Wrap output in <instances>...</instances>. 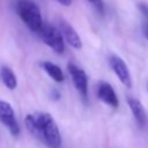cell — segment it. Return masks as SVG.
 <instances>
[{
	"label": "cell",
	"instance_id": "cell-7",
	"mask_svg": "<svg viewBox=\"0 0 148 148\" xmlns=\"http://www.w3.org/2000/svg\"><path fill=\"white\" fill-rule=\"evenodd\" d=\"M97 96L102 102H104L105 104H108V105H110V106H112L114 109L118 108V105H119L118 97H117L113 88L108 82H101L98 84Z\"/></svg>",
	"mask_w": 148,
	"mask_h": 148
},
{
	"label": "cell",
	"instance_id": "cell-10",
	"mask_svg": "<svg viewBox=\"0 0 148 148\" xmlns=\"http://www.w3.org/2000/svg\"><path fill=\"white\" fill-rule=\"evenodd\" d=\"M42 68L57 82H62L64 81V73L61 71V68L59 66H57L56 64L51 62V61H44L40 64Z\"/></svg>",
	"mask_w": 148,
	"mask_h": 148
},
{
	"label": "cell",
	"instance_id": "cell-12",
	"mask_svg": "<svg viewBox=\"0 0 148 148\" xmlns=\"http://www.w3.org/2000/svg\"><path fill=\"white\" fill-rule=\"evenodd\" d=\"M88 2L96 9L97 13L104 14V2H103V0H88Z\"/></svg>",
	"mask_w": 148,
	"mask_h": 148
},
{
	"label": "cell",
	"instance_id": "cell-8",
	"mask_svg": "<svg viewBox=\"0 0 148 148\" xmlns=\"http://www.w3.org/2000/svg\"><path fill=\"white\" fill-rule=\"evenodd\" d=\"M60 31L64 36V38L67 40V43L73 46L74 49H81L82 46V42L80 39V36L77 35V32L74 30V28L67 23L66 21H61L60 22Z\"/></svg>",
	"mask_w": 148,
	"mask_h": 148
},
{
	"label": "cell",
	"instance_id": "cell-13",
	"mask_svg": "<svg viewBox=\"0 0 148 148\" xmlns=\"http://www.w3.org/2000/svg\"><path fill=\"white\" fill-rule=\"evenodd\" d=\"M57 1L61 5H64V6H69L71 2H72V0H57Z\"/></svg>",
	"mask_w": 148,
	"mask_h": 148
},
{
	"label": "cell",
	"instance_id": "cell-16",
	"mask_svg": "<svg viewBox=\"0 0 148 148\" xmlns=\"http://www.w3.org/2000/svg\"><path fill=\"white\" fill-rule=\"evenodd\" d=\"M147 89H148V84H147Z\"/></svg>",
	"mask_w": 148,
	"mask_h": 148
},
{
	"label": "cell",
	"instance_id": "cell-5",
	"mask_svg": "<svg viewBox=\"0 0 148 148\" xmlns=\"http://www.w3.org/2000/svg\"><path fill=\"white\" fill-rule=\"evenodd\" d=\"M110 66L113 69V72L116 73V75L118 76V79L120 80V82L126 86L127 88H130L132 86V80H131V74L130 71L125 64V61L119 58L118 56H111L109 59Z\"/></svg>",
	"mask_w": 148,
	"mask_h": 148
},
{
	"label": "cell",
	"instance_id": "cell-11",
	"mask_svg": "<svg viewBox=\"0 0 148 148\" xmlns=\"http://www.w3.org/2000/svg\"><path fill=\"white\" fill-rule=\"evenodd\" d=\"M0 75H1V80H2L3 84H5L8 89L13 90V89L16 88V86H17L16 76H15L14 72H13L9 67L3 66V67L1 68V71H0Z\"/></svg>",
	"mask_w": 148,
	"mask_h": 148
},
{
	"label": "cell",
	"instance_id": "cell-14",
	"mask_svg": "<svg viewBox=\"0 0 148 148\" xmlns=\"http://www.w3.org/2000/svg\"><path fill=\"white\" fill-rule=\"evenodd\" d=\"M52 98L56 99V101L59 99V98H60V94H59V91H57V90L53 91V92H52Z\"/></svg>",
	"mask_w": 148,
	"mask_h": 148
},
{
	"label": "cell",
	"instance_id": "cell-17",
	"mask_svg": "<svg viewBox=\"0 0 148 148\" xmlns=\"http://www.w3.org/2000/svg\"><path fill=\"white\" fill-rule=\"evenodd\" d=\"M147 15H148V12H147Z\"/></svg>",
	"mask_w": 148,
	"mask_h": 148
},
{
	"label": "cell",
	"instance_id": "cell-9",
	"mask_svg": "<svg viewBox=\"0 0 148 148\" xmlns=\"http://www.w3.org/2000/svg\"><path fill=\"white\" fill-rule=\"evenodd\" d=\"M127 103H128V106L136 120V123L143 127L147 123V117H146V112H145V109L143 106L141 105V103L139 102V99L134 98V97H127Z\"/></svg>",
	"mask_w": 148,
	"mask_h": 148
},
{
	"label": "cell",
	"instance_id": "cell-2",
	"mask_svg": "<svg viewBox=\"0 0 148 148\" xmlns=\"http://www.w3.org/2000/svg\"><path fill=\"white\" fill-rule=\"evenodd\" d=\"M35 118L40 128V140H43L50 148H60L61 135L57 124L49 113H37Z\"/></svg>",
	"mask_w": 148,
	"mask_h": 148
},
{
	"label": "cell",
	"instance_id": "cell-3",
	"mask_svg": "<svg viewBox=\"0 0 148 148\" xmlns=\"http://www.w3.org/2000/svg\"><path fill=\"white\" fill-rule=\"evenodd\" d=\"M38 34L40 35V38L43 39V42L46 45H49L54 52L59 54L64 52L65 44H64V36L61 31H59L52 25L46 24V25H43V28Z\"/></svg>",
	"mask_w": 148,
	"mask_h": 148
},
{
	"label": "cell",
	"instance_id": "cell-4",
	"mask_svg": "<svg viewBox=\"0 0 148 148\" xmlns=\"http://www.w3.org/2000/svg\"><path fill=\"white\" fill-rule=\"evenodd\" d=\"M0 121L9 130L13 135H17L20 133V127L15 119L14 110L9 103L5 101H0Z\"/></svg>",
	"mask_w": 148,
	"mask_h": 148
},
{
	"label": "cell",
	"instance_id": "cell-6",
	"mask_svg": "<svg viewBox=\"0 0 148 148\" xmlns=\"http://www.w3.org/2000/svg\"><path fill=\"white\" fill-rule=\"evenodd\" d=\"M68 72L72 76V80L74 82L75 88L79 90V92L86 98L88 95V77L83 69L79 68L74 64H68Z\"/></svg>",
	"mask_w": 148,
	"mask_h": 148
},
{
	"label": "cell",
	"instance_id": "cell-1",
	"mask_svg": "<svg viewBox=\"0 0 148 148\" xmlns=\"http://www.w3.org/2000/svg\"><path fill=\"white\" fill-rule=\"evenodd\" d=\"M16 13L23 23L34 32H39L43 28L40 9L37 3L31 0H18L16 2Z\"/></svg>",
	"mask_w": 148,
	"mask_h": 148
},
{
	"label": "cell",
	"instance_id": "cell-15",
	"mask_svg": "<svg viewBox=\"0 0 148 148\" xmlns=\"http://www.w3.org/2000/svg\"><path fill=\"white\" fill-rule=\"evenodd\" d=\"M143 34H145L146 38L148 39V23H146V24L143 25Z\"/></svg>",
	"mask_w": 148,
	"mask_h": 148
}]
</instances>
